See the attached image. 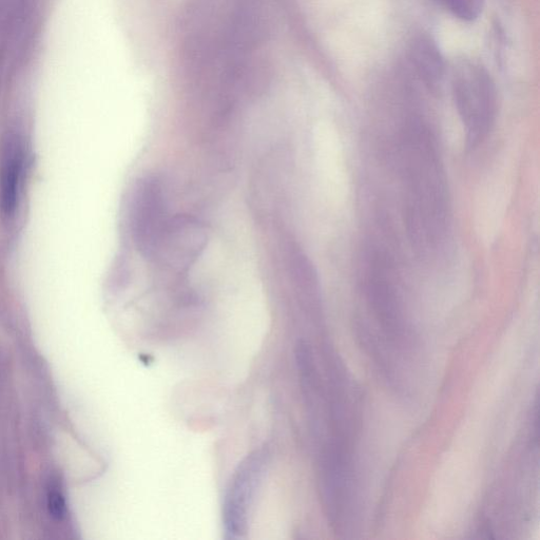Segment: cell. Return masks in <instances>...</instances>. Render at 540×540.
<instances>
[{"mask_svg":"<svg viewBox=\"0 0 540 540\" xmlns=\"http://www.w3.org/2000/svg\"><path fill=\"white\" fill-rule=\"evenodd\" d=\"M403 160L409 234L423 258H434L448 241L450 205L445 170L428 130H412Z\"/></svg>","mask_w":540,"mask_h":540,"instance_id":"cell-1","label":"cell"},{"mask_svg":"<svg viewBox=\"0 0 540 540\" xmlns=\"http://www.w3.org/2000/svg\"><path fill=\"white\" fill-rule=\"evenodd\" d=\"M452 87L456 109L466 130L467 147L476 149L488 139L497 119L495 83L484 66L465 60L453 69Z\"/></svg>","mask_w":540,"mask_h":540,"instance_id":"cell-2","label":"cell"},{"mask_svg":"<svg viewBox=\"0 0 540 540\" xmlns=\"http://www.w3.org/2000/svg\"><path fill=\"white\" fill-rule=\"evenodd\" d=\"M207 241V227L197 218L170 217L148 261L162 272L184 279L203 254Z\"/></svg>","mask_w":540,"mask_h":540,"instance_id":"cell-3","label":"cell"},{"mask_svg":"<svg viewBox=\"0 0 540 540\" xmlns=\"http://www.w3.org/2000/svg\"><path fill=\"white\" fill-rule=\"evenodd\" d=\"M268 456L265 449L250 453L231 476L223 504V524L228 539L246 537L249 516L267 467Z\"/></svg>","mask_w":540,"mask_h":540,"instance_id":"cell-4","label":"cell"},{"mask_svg":"<svg viewBox=\"0 0 540 540\" xmlns=\"http://www.w3.org/2000/svg\"><path fill=\"white\" fill-rule=\"evenodd\" d=\"M169 218L161 182L153 177L139 180L132 192L129 223L133 244L144 259L149 260Z\"/></svg>","mask_w":540,"mask_h":540,"instance_id":"cell-5","label":"cell"},{"mask_svg":"<svg viewBox=\"0 0 540 540\" xmlns=\"http://www.w3.org/2000/svg\"><path fill=\"white\" fill-rule=\"evenodd\" d=\"M24 170V152L21 144L9 140L0 164V209L7 218L14 215Z\"/></svg>","mask_w":540,"mask_h":540,"instance_id":"cell-6","label":"cell"},{"mask_svg":"<svg viewBox=\"0 0 540 540\" xmlns=\"http://www.w3.org/2000/svg\"><path fill=\"white\" fill-rule=\"evenodd\" d=\"M410 55L421 81L430 89L437 90L446 73L445 60L437 43L431 36L419 34L413 38Z\"/></svg>","mask_w":540,"mask_h":540,"instance_id":"cell-7","label":"cell"},{"mask_svg":"<svg viewBox=\"0 0 540 540\" xmlns=\"http://www.w3.org/2000/svg\"><path fill=\"white\" fill-rule=\"evenodd\" d=\"M447 9L464 22H474L484 9L485 0H442Z\"/></svg>","mask_w":540,"mask_h":540,"instance_id":"cell-8","label":"cell"},{"mask_svg":"<svg viewBox=\"0 0 540 540\" xmlns=\"http://www.w3.org/2000/svg\"><path fill=\"white\" fill-rule=\"evenodd\" d=\"M47 506L49 514L56 520H63L67 516V504L64 495L57 490H50Z\"/></svg>","mask_w":540,"mask_h":540,"instance_id":"cell-9","label":"cell"}]
</instances>
